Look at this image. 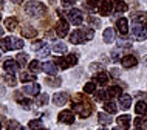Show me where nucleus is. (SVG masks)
I'll use <instances>...</instances> for the list:
<instances>
[{
  "label": "nucleus",
  "instance_id": "1",
  "mask_svg": "<svg viewBox=\"0 0 147 130\" xmlns=\"http://www.w3.org/2000/svg\"><path fill=\"white\" fill-rule=\"evenodd\" d=\"M71 110L74 115H79L82 119H85L93 113V104L84 94H74L71 99Z\"/></svg>",
  "mask_w": 147,
  "mask_h": 130
},
{
  "label": "nucleus",
  "instance_id": "2",
  "mask_svg": "<svg viewBox=\"0 0 147 130\" xmlns=\"http://www.w3.org/2000/svg\"><path fill=\"white\" fill-rule=\"evenodd\" d=\"M25 11L26 14L31 15V17H42L43 14L47 13V6L43 3H39V2H30L25 5Z\"/></svg>",
  "mask_w": 147,
  "mask_h": 130
},
{
  "label": "nucleus",
  "instance_id": "3",
  "mask_svg": "<svg viewBox=\"0 0 147 130\" xmlns=\"http://www.w3.org/2000/svg\"><path fill=\"white\" fill-rule=\"evenodd\" d=\"M54 64L57 65V68L67 70V68L74 67V65L78 64V57H76V54H67V56H63V57L54 59Z\"/></svg>",
  "mask_w": 147,
  "mask_h": 130
},
{
  "label": "nucleus",
  "instance_id": "4",
  "mask_svg": "<svg viewBox=\"0 0 147 130\" xmlns=\"http://www.w3.org/2000/svg\"><path fill=\"white\" fill-rule=\"evenodd\" d=\"M67 19H68V22H71L73 25H82V22H84L82 11L78 9V8H73V9L67 11Z\"/></svg>",
  "mask_w": 147,
  "mask_h": 130
},
{
  "label": "nucleus",
  "instance_id": "5",
  "mask_svg": "<svg viewBox=\"0 0 147 130\" xmlns=\"http://www.w3.org/2000/svg\"><path fill=\"white\" fill-rule=\"evenodd\" d=\"M132 36H133L135 40L142 42V40H146V39H147V31H146V28L142 25H133Z\"/></svg>",
  "mask_w": 147,
  "mask_h": 130
},
{
  "label": "nucleus",
  "instance_id": "6",
  "mask_svg": "<svg viewBox=\"0 0 147 130\" xmlns=\"http://www.w3.org/2000/svg\"><path fill=\"white\" fill-rule=\"evenodd\" d=\"M57 121L62 124H73L74 123V113L73 110H62L57 116Z\"/></svg>",
  "mask_w": 147,
  "mask_h": 130
},
{
  "label": "nucleus",
  "instance_id": "7",
  "mask_svg": "<svg viewBox=\"0 0 147 130\" xmlns=\"http://www.w3.org/2000/svg\"><path fill=\"white\" fill-rule=\"evenodd\" d=\"M68 30H70V23L67 22L65 19H59V22L56 25V34L57 36H61V39L65 37L67 34H68Z\"/></svg>",
  "mask_w": 147,
  "mask_h": 130
},
{
  "label": "nucleus",
  "instance_id": "8",
  "mask_svg": "<svg viewBox=\"0 0 147 130\" xmlns=\"http://www.w3.org/2000/svg\"><path fill=\"white\" fill-rule=\"evenodd\" d=\"M3 70H5L6 73L9 74H14L19 71V64L16 59H6L5 62H3Z\"/></svg>",
  "mask_w": 147,
  "mask_h": 130
},
{
  "label": "nucleus",
  "instance_id": "9",
  "mask_svg": "<svg viewBox=\"0 0 147 130\" xmlns=\"http://www.w3.org/2000/svg\"><path fill=\"white\" fill-rule=\"evenodd\" d=\"M23 92L30 96H39L40 94V85L36 84V82H31V84L23 85Z\"/></svg>",
  "mask_w": 147,
  "mask_h": 130
},
{
  "label": "nucleus",
  "instance_id": "10",
  "mask_svg": "<svg viewBox=\"0 0 147 130\" xmlns=\"http://www.w3.org/2000/svg\"><path fill=\"white\" fill-rule=\"evenodd\" d=\"M70 101V96H68V93H65V92H61V93H54L53 94V102L56 105H65L67 102Z\"/></svg>",
  "mask_w": 147,
  "mask_h": 130
},
{
  "label": "nucleus",
  "instance_id": "11",
  "mask_svg": "<svg viewBox=\"0 0 147 130\" xmlns=\"http://www.w3.org/2000/svg\"><path fill=\"white\" fill-rule=\"evenodd\" d=\"M42 70L45 73H48V76H56L57 74V65L54 64V61H47L45 64H42Z\"/></svg>",
  "mask_w": 147,
  "mask_h": 130
},
{
  "label": "nucleus",
  "instance_id": "12",
  "mask_svg": "<svg viewBox=\"0 0 147 130\" xmlns=\"http://www.w3.org/2000/svg\"><path fill=\"white\" fill-rule=\"evenodd\" d=\"M68 39H70V42L73 43V45H79V43H84L85 42V37H84V34H82L81 30L73 31V33L68 36Z\"/></svg>",
  "mask_w": 147,
  "mask_h": 130
},
{
  "label": "nucleus",
  "instance_id": "13",
  "mask_svg": "<svg viewBox=\"0 0 147 130\" xmlns=\"http://www.w3.org/2000/svg\"><path fill=\"white\" fill-rule=\"evenodd\" d=\"M130 121H132L130 115H121V116H118L116 123H118V127H119V129L129 130V129H130Z\"/></svg>",
  "mask_w": 147,
  "mask_h": 130
},
{
  "label": "nucleus",
  "instance_id": "14",
  "mask_svg": "<svg viewBox=\"0 0 147 130\" xmlns=\"http://www.w3.org/2000/svg\"><path fill=\"white\" fill-rule=\"evenodd\" d=\"M121 64H122L124 68H133V67H136L138 61H136L135 56H132V54H127V56H124L121 59Z\"/></svg>",
  "mask_w": 147,
  "mask_h": 130
},
{
  "label": "nucleus",
  "instance_id": "15",
  "mask_svg": "<svg viewBox=\"0 0 147 130\" xmlns=\"http://www.w3.org/2000/svg\"><path fill=\"white\" fill-rule=\"evenodd\" d=\"M132 20H133V25H142L144 26L147 23V13H133Z\"/></svg>",
  "mask_w": 147,
  "mask_h": 130
},
{
  "label": "nucleus",
  "instance_id": "16",
  "mask_svg": "<svg viewBox=\"0 0 147 130\" xmlns=\"http://www.w3.org/2000/svg\"><path fill=\"white\" fill-rule=\"evenodd\" d=\"M112 9H113V5H112V2H110V0H104V2H102V5L98 8V11H99V14H101V15H110Z\"/></svg>",
  "mask_w": 147,
  "mask_h": 130
},
{
  "label": "nucleus",
  "instance_id": "17",
  "mask_svg": "<svg viewBox=\"0 0 147 130\" xmlns=\"http://www.w3.org/2000/svg\"><path fill=\"white\" fill-rule=\"evenodd\" d=\"M116 28L118 31L122 34V36H125L127 33H129V22H127V19H118L116 20Z\"/></svg>",
  "mask_w": 147,
  "mask_h": 130
},
{
  "label": "nucleus",
  "instance_id": "18",
  "mask_svg": "<svg viewBox=\"0 0 147 130\" xmlns=\"http://www.w3.org/2000/svg\"><path fill=\"white\" fill-rule=\"evenodd\" d=\"M93 82L98 85H107V82H109V74L105 71H101V73H96L93 77Z\"/></svg>",
  "mask_w": 147,
  "mask_h": 130
},
{
  "label": "nucleus",
  "instance_id": "19",
  "mask_svg": "<svg viewBox=\"0 0 147 130\" xmlns=\"http://www.w3.org/2000/svg\"><path fill=\"white\" fill-rule=\"evenodd\" d=\"M130 105H132V96L130 94H121L119 96V107L122 110H127L130 108Z\"/></svg>",
  "mask_w": 147,
  "mask_h": 130
},
{
  "label": "nucleus",
  "instance_id": "20",
  "mask_svg": "<svg viewBox=\"0 0 147 130\" xmlns=\"http://www.w3.org/2000/svg\"><path fill=\"white\" fill-rule=\"evenodd\" d=\"M113 5V9L116 11V13H125L127 9H129V6H127L125 2H122V0H110Z\"/></svg>",
  "mask_w": 147,
  "mask_h": 130
},
{
  "label": "nucleus",
  "instance_id": "21",
  "mask_svg": "<svg viewBox=\"0 0 147 130\" xmlns=\"http://www.w3.org/2000/svg\"><path fill=\"white\" fill-rule=\"evenodd\" d=\"M121 94H122V87L119 85H110L107 88V96L110 98H119Z\"/></svg>",
  "mask_w": 147,
  "mask_h": 130
},
{
  "label": "nucleus",
  "instance_id": "22",
  "mask_svg": "<svg viewBox=\"0 0 147 130\" xmlns=\"http://www.w3.org/2000/svg\"><path fill=\"white\" fill-rule=\"evenodd\" d=\"M104 110H105V113H109V115H115V113L118 112V105H116V102L115 101H105L104 102Z\"/></svg>",
  "mask_w": 147,
  "mask_h": 130
},
{
  "label": "nucleus",
  "instance_id": "23",
  "mask_svg": "<svg viewBox=\"0 0 147 130\" xmlns=\"http://www.w3.org/2000/svg\"><path fill=\"white\" fill-rule=\"evenodd\" d=\"M14 96H16V101H17L25 110H30V108H31V101L26 99V98H22V93H20V92H17Z\"/></svg>",
  "mask_w": 147,
  "mask_h": 130
},
{
  "label": "nucleus",
  "instance_id": "24",
  "mask_svg": "<svg viewBox=\"0 0 147 130\" xmlns=\"http://www.w3.org/2000/svg\"><path fill=\"white\" fill-rule=\"evenodd\" d=\"M135 113L140 116H147V104L144 101H140L135 104Z\"/></svg>",
  "mask_w": 147,
  "mask_h": 130
},
{
  "label": "nucleus",
  "instance_id": "25",
  "mask_svg": "<svg viewBox=\"0 0 147 130\" xmlns=\"http://www.w3.org/2000/svg\"><path fill=\"white\" fill-rule=\"evenodd\" d=\"M98 121H99V123H101L102 125H109V124H112V123H113L112 115H109V113H105V112L98 113Z\"/></svg>",
  "mask_w": 147,
  "mask_h": 130
},
{
  "label": "nucleus",
  "instance_id": "26",
  "mask_svg": "<svg viewBox=\"0 0 147 130\" xmlns=\"http://www.w3.org/2000/svg\"><path fill=\"white\" fill-rule=\"evenodd\" d=\"M135 129H138V130H147V116H138V118H135Z\"/></svg>",
  "mask_w": 147,
  "mask_h": 130
},
{
  "label": "nucleus",
  "instance_id": "27",
  "mask_svg": "<svg viewBox=\"0 0 147 130\" xmlns=\"http://www.w3.org/2000/svg\"><path fill=\"white\" fill-rule=\"evenodd\" d=\"M22 36L33 39L34 36H37V30H36V28H33L31 25H25V26L22 28Z\"/></svg>",
  "mask_w": 147,
  "mask_h": 130
},
{
  "label": "nucleus",
  "instance_id": "28",
  "mask_svg": "<svg viewBox=\"0 0 147 130\" xmlns=\"http://www.w3.org/2000/svg\"><path fill=\"white\" fill-rule=\"evenodd\" d=\"M102 39H104L105 43H112L115 40V30L113 28H105L104 34H102Z\"/></svg>",
  "mask_w": 147,
  "mask_h": 130
},
{
  "label": "nucleus",
  "instance_id": "29",
  "mask_svg": "<svg viewBox=\"0 0 147 130\" xmlns=\"http://www.w3.org/2000/svg\"><path fill=\"white\" fill-rule=\"evenodd\" d=\"M20 81L25 82V84H31V82H36V74L31 71H23L20 73Z\"/></svg>",
  "mask_w": 147,
  "mask_h": 130
},
{
  "label": "nucleus",
  "instance_id": "30",
  "mask_svg": "<svg viewBox=\"0 0 147 130\" xmlns=\"http://www.w3.org/2000/svg\"><path fill=\"white\" fill-rule=\"evenodd\" d=\"M51 50H53L54 53H57V54H63V53H67V45L63 42H56Z\"/></svg>",
  "mask_w": 147,
  "mask_h": 130
},
{
  "label": "nucleus",
  "instance_id": "31",
  "mask_svg": "<svg viewBox=\"0 0 147 130\" xmlns=\"http://www.w3.org/2000/svg\"><path fill=\"white\" fill-rule=\"evenodd\" d=\"M28 54L26 53H19L17 56H16V61H17V64H19V67H25L26 64H28Z\"/></svg>",
  "mask_w": 147,
  "mask_h": 130
},
{
  "label": "nucleus",
  "instance_id": "32",
  "mask_svg": "<svg viewBox=\"0 0 147 130\" xmlns=\"http://www.w3.org/2000/svg\"><path fill=\"white\" fill-rule=\"evenodd\" d=\"M11 48V37H5L0 39V51H9Z\"/></svg>",
  "mask_w": 147,
  "mask_h": 130
},
{
  "label": "nucleus",
  "instance_id": "33",
  "mask_svg": "<svg viewBox=\"0 0 147 130\" xmlns=\"http://www.w3.org/2000/svg\"><path fill=\"white\" fill-rule=\"evenodd\" d=\"M5 26H6V30L14 31L16 28H17V19L16 17H8L5 20Z\"/></svg>",
  "mask_w": 147,
  "mask_h": 130
},
{
  "label": "nucleus",
  "instance_id": "34",
  "mask_svg": "<svg viewBox=\"0 0 147 130\" xmlns=\"http://www.w3.org/2000/svg\"><path fill=\"white\" fill-rule=\"evenodd\" d=\"M30 129L31 130H43V123L42 119H31L30 121Z\"/></svg>",
  "mask_w": 147,
  "mask_h": 130
},
{
  "label": "nucleus",
  "instance_id": "35",
  "mask_svg": "<svg viewBox=\"0 0 147 130\" xmlns=\"http://www.w3.org/2000/svg\"><path fill=\"white\" fill-rule=\"evenodd\" d=\"M94 92H96V84H94V82H87L84 85V93L85 94H94Z\"/></svg>",
  "mask_w": 147,
  "mask_h": 130
},
{
  "label": "nucleus",
  "instance_id": "36",
  "mask_svg": "<svg viewBox=\"0 0 147 130\" xmlns=\"http://www.w3.org/2000/svg\"><path fill=\"white\" fill-rule=\"evenodd\" d=\"M6 130H23V127H22V124L19 123V121L11 119L9 123H8V127H6Z\"/></svg>",
  "mask_w": 147,
  "mask_h": 130
},
{
  "label": "nucleus",
  "instance_id": "37",
  "mask_svg": "<svg viewBox=\"0 0 147 130\" xmlns=\"http://www.w3.org/2000/svg\"><path fill=\"white\" fill-rule=\"evenodd\" d=\"M11 48L13 50L23 48V40L22 39H17V37H11Z\"/></svg>",
  "mask_w": 147,
  "mask_h": 130
},
{
  "label": "nucleus",
  "instance_id": "38",
  "mask_svg": "<svg viewBox=\"0 0 147 130\" xmlns=\"http://www.w3.org/2000/svg\"><path fill=\"white\" fill-rule=\"evenodd\" d=\"M30 70H31V73H39L42 70V64L39 61H33V62H30Z\"/></svg>",
  "mask_w": 147,
  "mask_h": 130
},
{
  "label": "nucleus",
  "instance_id": "39",
  "mask_svg": "<svg viewBox=\"0 0 147 130\" xmlns=\"http://www.w3.org/2000/svg\"><path fill=\"white\" fill-rule=\"evenodd\" d=\"M47 84H48L50 87H57V85H61V77H53V76H48L47 77Z\"/></svg>",
  "mask_w": 147,
  "mask_h": 130
},
{
  "label": "nucleus",
  "instance_id": "40",
  "mask_svg": "<svg viewBox=\"0 0 147 130\" xmlns=\"http://www.w3.org/2000/svg\"><path fill=\"white\" fill-rule=\"evenodd\" d=\"M105 96H107V92H104V90L94 92V101L96 102H105Z\"/></svg>",
  "mask_w": 147,
  "mask_h": 130
},
{
  "label": "nucleus",
  "instance_id": "41",
  "mask_svg": "<svg viewBox=\"0 0 147 130\" xmlns=\"http://www.w3.org/2000/svg\"><path fill=\"white\" fill-rule=\"evenodd\" d=\"M82 31V34H84V37H85V40H91V39L94 37V31L88 28V26H85L84 30H81Z\"/></svg>",
  "mask_w": 147,
  "mask_h": 130
},
{
  "label": "nucleus",
  "instance_id": "42",
  "mask_svg": "<svg viewBox=\"0 0 147 130\" xmlns=\"http://www.w3.org/2000/svg\"><path fill=\"white\" fill-rule=\"evenodd\" d=\"M36 104H37V105H45V104H48V94H45V93L39 94V98L36 99Z\"/></svg>",
  "mask_w": 147,
  "mask_h": 130
},
{
  "label": "nucleus",
  "instance_id": "43",
  "mask_svg": "<svg viewBox=\"0 0 147 130\" xmlns=\"http://www.w3.org/2000/svg\"><path fill=\"white\" fill-rule=\"evenodd\" d=\"M88 23H91L93 28H101V20L94 15H88Z\"/></svg>",
  "mask_w": 147,
  "mask_h": 130
},
{
  "label": "nucleus",
  "instance_id": "44",
  "mask_svg": "<svg viewBox=\"0 0 147 130\" xmlns=\"http://www.w3.org/2000/svg\"><path fill=\"white\" fill-rule=\"evenodd\" d=\"M43 46H45V42L43 40H33V50L34 51H40Z\"/></svg>",
  "mask_w": 147,
  "mask_h": 130
},
{
  "label": "nucleus",
  "instance_id": "45",
  "mask_svg": "<svg viewBox=\"0 0 147 130\" xmlns=\"http://www.w3.org/2000/svg\"><path fill=\"white\" fill-rule=\"evenodd\" d=\"M3 79H5V82H6L8 85H16V77L13 76V74L6 73L5 76H3Z\"/></svg>",
  "mask_w": 147,
  "mask_h": 130
},
{
  "label": "nucleus",
  "instance_id": "46",
  "mask_svg": "<svg viewBox=\"0 0 147 130\" xmlns=\"http://www.w3.org/2000/svg\"><path fill=\"white\" fill-rule=\"evenodd\" d=\"M121 50L122 48H118V50H115L113 53H112V59H113V61H121V59L124 57V56H121V53H119Z\"/></svg>",
  "mask_w": 147,
  "mask_h": 130
},
{
  "label": "nucleus",
  "instance_id": "47",
  "mask_svg": "<svg viewBox=\"0 0 147 130\" xmlns=\"http://www.w3.org/2000/svg\"><path fill=\"white\" fill-rule=\"evenodd\" d=\"M104 0H88V6H93V8H99L102 5Z\"/></svg>",
  "mask_w": 147,
  "mask_h": 130
},
{
  "label": "nucleus",
  "instance_id": "48",
  "mask_svg": "<svg viewBox=\"0 0 147 130\" xmlns=\"http://www.w3.org/2000/svg\"><path fill=\"white\" fill-rule=\"evenodd\" d=\"M90 70H91V71H96V70H98V71L101 73V71H104V67H102L101 64H91Z\"/></svg>",
  "mask_w": 147,
  "mask_h": 130
},
{
  "label": "nucleus",
  "instance_id": "49",
  "mask_svg": "<svg viewBox=\"0 0 147 130\" xmlns=\"http://www.w3.org/2000/svg\"><path fill=\"white\" fill-rule=\"evenodd\" d=\"M50 54V48H47V46H43V48L39 51V56H48Z\"/></svg>",
  "mask_w": 147,
  "mask_h": 130
},
{
  "label": "nucleus",
  "instance_id": "50",
  "mask_svg": "<svg viewBox=\"0 0 147 130\" xmlns=\"http://www.w3.org/2000/svg\"><path fill=\"white\" fill-rule=\"evenodd\" d=\"M130 48V43L129 42H122V40H118V48Z\"/></svg>",
  "mask_w": 147,
  "mask_h": 130
},
{
  "label": "nucleus",
  "instance_id": "51",
  "mask_svg": "<svg viewBox=\"0 0 147 130\" xmlns=\"http://www.w3.org/2000/svg\"><path fill=\"white\" fill-rule=\"evenodd\" d=\"M47 39H48V40H54V39H56V33H54V31H48V33H47Z\"/></svg>",
  "mask_w": 147,
  "mask_h": 130
},
{
  "label": "nucleus",
  "instance_id": "52",
  "mask_svg": "<svg viewBox=\"0 0 147 130\" xmlns=\"http://www.w3.org/2000/svg\"><path fill=\"white\" fill-rule=\"evenodd\" d=\"M63 5H74L76 3V0H62Z\"/></svg>",
  "mask_w": 147,
  "mask_h": 130
},
{
  "label": "nucleus",
  "instance_id": "53",
  "mask_svg": "<svg viewBox=\"0 0 147 130\" xmlns=\"http://www.w3.org/2000/svg\"><path fill=\"white\" fill-rule=\"evenodd\" d=\"M112 76H113V77H119V70L113 68V70H112Z\"/></svg>",
  "mask_w": 147,
  "mask_h": 130
},
{
  "label": "nucleus",
  "instance_id": "54",
  "mask_svg": "<svg viewBox=\"0 0 147 130\" xmlns=\"http://www.w3.org/2000/svg\"><path fill=\"white\" fill-rule=\"evenodd\" d=\"M11 2H13V3H16V5H19V3H22L23 0H11Z\"/></svg>",
  "mask_w": 147,
  "mask_h": 130
},
{
  "label": "nucleus",
  "instance_id": "55",
  "mask_svg": "<svg viewBox=\"0 0 147 130\" xmlns=\"http://www.w3.org/2000/svg\"><path fill=\"white\" fill-rule=\"evenodd\" d=\"M0 36H3V28H0Z\"/></svg>",
  "mask_w": 147,
  "mask_h": 130
},
{
  "label": "nucleus",
  "instance_id": "56",
  "mask_svg": "<svg viewBox=\"0 0 147 130\" xmlns=\"http://www.w3.org/2000/svg\"><path fill=\"white\" fill-rule=\"evenodd\" d=\"M144 64L147 65V56H144Z\"/></svg>",
  "mask_w": 147,
  "mask_h": 130
},
{
  "label": "nucleus",
  "instance_id": "57",
  "mask_svg": "<svg viewBox=\"0 0 147 130\" xmlns=\"http://www.w3.org/2000/svg\"><path fill=\"white\" fill-rule=\"evenodd\" d=\"M113 130H122V129H119V127H113Z\"/></svg>",
  "mask_w": 147,
  "mask_h": 130
},
{
  "label": "nucleus",
  "instance_id": "58",
  "mask_svg": "<svg viewBox=\"0 0 147 130\" xmlns=\"http://www.w3.org/2000/svg\"><path fill=\"white\" fill-rule=\"evenodd\" d=\"M144 28H146V31H147V23H146V25H144Z\"/></svg>",
  "mask_w": 147,
  "mask_h": 130
},
{
  "label": "nucleus",
  "instance_id": "59",
  "mask_svg": "<svg viewBox=\"0 0 147 130\" xmlns=\"http://www.w3.org/2000/svg\"><path fill=\"white\" fill-rule=\"evenodd\" d=\"M99 130H107V129H104V127H102V129H99Z\"/></svg>",
  "mask_w": 147,
  "mask_h": 130
},
{
  "label": "nucleus",
  "instance_id": "60",
  "mask_svg": "<svg viewBox=\"0 0 147 130\" xmlns=\"http://www.w3.org/2000/svg\"><path fill=\"white\" fill-rule=\"evenodd\" d=\"M0 56H2V51H0Z\"/></svg>",
  "mask_w": 147,
  "mask_h": 130
},
{
  "label": "nucleus",
  "instance_id": "61",
  "mask_svg": "<svg viewBox=\"0 0 147 130\" xmlns=\"http://www.w3.org/2000/svg\"><path fill=\"white\" fill-rule=\"evenodd\" d=\"M0 19H2V15H0Z\"/></svg>",
  "mask_w": 147,
  "mask_h": 130
},
{
  "label": "nucleus",
  "instance_id": "62",
  "mask_svg": "<svg viewBox=\"0 0 147 130\" xmlns=\"http://www.w3.org/2000/svg\"><path fill=\"white\" fill-rule=\"evenodd\" d=\"M43 130H47V129H43Z\"/></svg>",
  "mask_w": 147,
  "mask_h": 130
}]
</instances>
